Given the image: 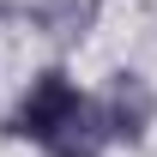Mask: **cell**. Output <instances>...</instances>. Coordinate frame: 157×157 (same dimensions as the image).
Returning <instances> with one entry per match:
<instances>
[{
  "mask_svg": "<svg viewBox=\"0 0 157 157\" xmlns=\"http://www.w3.org/2000/svg\"><path fill=\"white\" fill-rule=\"evenodd\" d=\"M103 0H36L30 6V24H36L48 42H85L91 24H97Z\"/></svg>",
  "mask_w": 157,
  "mask_h": 157,
  "instance_id": "cell-3",
  "label": "cell"
},
{
  "mask_svg": "<svg viewBox=\"0 0 157 157\" xmlns=\"http://www.w3.org/2000/svg\"><path fill=\"white\" fill-rule=\"evenodd\" d=\"M97 109H103V127H109V145H115V139L139 145L145 127H151V115H157V91L139 73H115V85H109V97H103Z\"/></svg>",
  "mask_w": 157,
  "mask_h": 157,
  "instance_id": "cell-2",
  "label": "cell"
},
{
  "mask_svg": "<svg viewBox=\"0 0 157 157\" xmlns=\"http://www.w3.org/2000/svg\"><path fill=\"white\" fill-rule=\"evenodd\" d=\"M6 133L42 145L48 157H103V151H109L103 109L85 97L60 67H48V73L30 78V91L18 97V109H12V121H6Z\"/></svg>",
  "mask_w": 157,
  "mask_h": 157,
  "instance_id": "cell-1",
  "label": "cell"
}]
</instances>
